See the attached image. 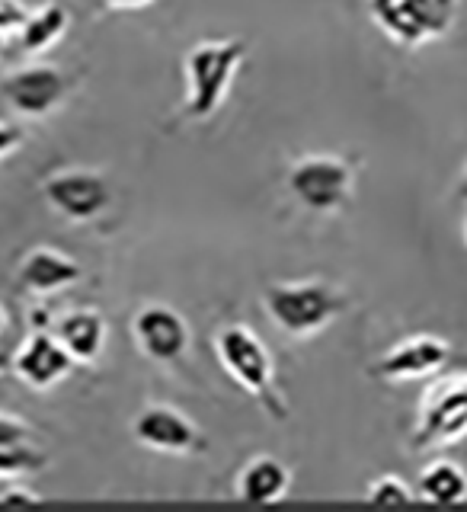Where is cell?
Returning <instances> with one entry per match:
<instances>
[{
  "label": "cell",
  "mask_w": 467,
  "mask_h": 512,
  "mask_svg": "<svg viewBox=\"0 0 467 512\" xmlns=\"http://www.w3.org/2000/svg\"><path fill=\"white\" fill-rule=\"evenodd\" d=\"M266 317L288 340H311L324 333L336 317L349 308V295L340 285L324 279L304 282H272L263 292Z\"/></svg>",
  "instance_id": "cell-1"
},
{
  "label": "cell",
  "mask_w": 467,
  "mask_h": 512,
  "mask_svg": "<svg viewBox=\"0 0 467 512\" xmlns=\"http://www.w3.org/2000/svg\"><path fill=\"white\" fill-rule=\"evenodd\" d=\"M247 58L244 39H208L192 45L183 58L186 100L183 116L189 122H208L224 106L234 84V74Z\"/></svg>",
  "instance_id": "cell-2"
},
{
  "label": "cell",
  "mask_w": 467,
  "mask_h": 512,
  "mask_svg": "<svg viewBox=\"0 0 467 512\" xmlns=\"http://www.w3.org/2000/svg\"><path fill=\"white\" fill-rule=\"evenodd\" d=\"M212 346H215V356H218L221 368L231 375L234 384H240V391H247L269 416L285 420L288 400L279 391L276 362H272V352L260 336H256L247 324H228L215 333Z\"/></svg>",
  "instance_id": "cell-3"
},
{
  "label": "cell",
  "mask_w": 467,
  "mask_h": 512,
  "mask_svg": "<svg viewBox=\"0 0 467 512\" xmlns=\"http://www.w3.org/2000/svg\"><path fill=\"white\" fill-rule=\"evenodd\" d=\"M365 7L384 39L400 48H423L455 29L461 0H365Z\"/></svg>",
  "instance_id": "cell-4"
},
{
  "label": "cell",
  "mask_w": 467,
  "mask_h": 512,
  "mask_svg": "<svg viewBox=\"0 0 467 512\" xmlns=\"http://www.w3.org/2000/svg\"><path fill=\"white\" fill-rule=\"evenodd\" d=\"M467 439V375L429 384L410 432L413 452H439Z\"/></svg>",
  "instance_id": "cell-5"
},
{
  "label": "cell",
  "mask_w": 467,
  "mask_h": 512,
  "mask_svg": "<svg viewBox=\"0 0 467 512\" xmlns=\"http://www.w3.org/2000/svg\"><path fill=\"white\" fill-rule=\"evenodd\" d=\"M288 196H292L304 212L314 215H336L352 202L356 192V173L352 164L336 154H308L288 167Z\"/></svg>",
  "instance_id": "cell-6"
},
{
  "label": "cell",
  "mask_w": 467,
  "mask_h": 512,
  "mask_svg": "<svg viewBox=\"0 0 467 512\" xmlns=\"http://www.w3.org/2000/svg\"><path fill=\"white\" fill-rule=\"evenodd\" d=\"M74 87L77 80L55 64H26L0 80V96L23 119H45L64 106Z\"/></svg>",
  "instance_id": "cell-7"
},
{
  "label": "cell",
  "mask_w": 467,
  "mask_h": 512,
  "mask_svg": "<svg viewBox=\"0 0 467 512\" xmlns=\"http://www.w3.org/2000/svg\"><path fill=\"white\" fill-rule=\"evenodd\" d=\"M42 199L55 215L68 218L74 224H87L106 215V208L112 205V189L100 170L68 167V170L45 176Z\"/></svg>",
  "instance_id": "cell-8"
},
{
  "label": "cell",
  "mask_w": 467,
  "mask_h": 512,
  "mask_svg": "<svg viewBox=\"0 0 467 512\" xmlns=\"http://www.w3.org/2000/svg\"><path fill=\"white\" fill-rule=\"evenodd\" d=\"M135 349L154 365H180L192 349L189 320L170 304H144L132 317Z\"/></svg>",
  "instance_id": "cell-9"
},
{
  "label": "cell",
  "mask_w": 467,
  "mask_h": 512,
  "mask_svg": "<svg viewBox=\"0 0 467 512\" xmlns=\"http://www.w3.org/2000/svg\"><path fill=\"white\" fill-rule=\"evenodd\" d=\"M132 436L138 445L160 455H202L208 448L202 429L170 404H148L138 410L132 420Z\"/></svg>",
  "instance_id": "cell-10"
},
{
  "label": "cell",
  "mask_w": 467,
  "mask_h": 512,
  "mask_svg": "<svg viewBox=\"0 0 467 512\" xmlns=\"http://www.w3.org/2000/svg\"><path fill=\"white\" fill-rule=\"evenodd\" d=\"M452 359V346L432 333H416L381 352V359L372 365V375L384 384H404V381H423L439 375L445 362Z\"/></svg>",
  "instance_id": "cell-11"
},
{
  "label": "cell",
  "mask_w": 467,
  "mask_h": 512,
  "mask_svg": "<svg viewBox=\"0 0 467 512\" xmlns=\"http://www.w3.org/2000/svg\"><path fill=\"white\" fill-rule=\"evenodd\" d=\"M13 375L20 378L29 391H52L74 372V359L68 349L58 343L52 330H32L20 349L13 352Z\"/></svg>",
  "instance_id": "cell-12"
},
{
  "label": "cell",
  "mask_w": 467,
  "mask_h": 512,
  "mask_svg": "<svg viewBox=\"0 0 467 512\" xmlns=\"http://www.w3.org/2000/svg\"><path fill=\"white\" fill-rule=\"evenodd\" d=\"M84 269L68 253L52 250V247H36L23 256L20 269H16V282L23 285V292L48 298L55 292H64L74 282H80Z\"/></svg>",
  "instance_id": "cell-13"
},
{
  "label": "cell",
  "mask_w": 467,
  "mask_h": 512,
  "mask_svg": "<svg viewBox=\"0 0 467 512\" xmlns=\"http://www.w3.org/2000/svg\"><path fill=\"white\" fill-rule=\"evenodd\" d=\"M52 333L58 336V343L68 349V356L77 365H96L106 349L109 340V327H106V317L93 308H74V311H64Z\"/></svg>",
  "instance_id": "cell-14"
},
{
  "label": "cell",
  "mask_w": 467,
  "mask_h": 512,
  "mask_svg": "<svg viewBox=\"0 0 467 512\" xmlns=\"http://www.w3.org/2000/svg\"><path fill=\"white\" fill-rule=\"evenodd\" d=\"M234 487L247 506H276L292 493V471L276 455H256L240 468Z\"/></svg>",
  "instance_id": "cell-15"
},
{
  "label": "cell",
  "mask_w": 467,
  "mask_h": 512,
  "mask_svg": "<svg viewBox=\"0 0 467 512\" xmlns=\"http://www.w3.org/2000/svg\"><path fill=\"white\" fill-rule=\"evenodd\" d=\"M71 26V13L64 10L61 4H45L39 10H29L23 26L13 32L16 42H20V48L26 55H42L48 52L52 45L61 42V36L68 32Z\"/></svg>",
  "instance_id": "cell-16"
},
{
  "label": "cell",
  "mask_w": 467,
  "mask_h": 512,
  "mask_svg": "<svg viewBox=\"0 0 467 512\" xmlns=\"http://www.w3.org/2000/svg\"><path fill=\"white\" fill-rule=\"evenodd\" d=\"M416 496L432 506H461L467 500V471L458 461H432L420 471Z\"/></svg>",
  "instance_id": "cell-17"
},
{
  "label": "cell",
  "mask_w": 467,
  "mask_h": 512,
  "mask_svg": "<svg viewBox=\"0 0 467 512\" xmlns=\"http://www.w3.org/2000/svg\"><path fill=\"white\" fill-rule=\"evenodd\" d=\"M48 464V455L32 448V442L23 445H0V480L4 477H26L39 474Z\"/></svg>",
  "instance_id": "cell-18"
},
{
  "label": "cell",
  "mask_w": 467,
  "mask_h": 512,
  "mask_svg": "<svg viewBox=\"0 0 467 512\" xmlns=\"http://www.w3.org/2000/svg\"><path fill=\"white\" fill-rule=\"evenodd\" d=\"M365 500L372 503V506H381V509H394V506H410V503H416V493L410 490L407 480H400L394 474H384V477H378V480H372V484H368Z\"/></svg>",
  "instance_id": "cell-19"
},
{
  "label": "cell",
  "mask_w": 467,
  "mask_h": 512,
  "mask_svg": "<svg viewBox=\"0 0 467 512\" xmlns=\"http://www.w3.org/2000/svg\"><path fill=\"white\" fill-rule=\"evenodd\" d=\"M32 439L29 423H23L20 416L0 410V445H23Z\"/></svg>",
  "instance_id": "cell-20"
},
{
  "label": "cell",
  "mask_w": 467,
  "mask_h": 512,
  "mask_svg": "<svg viewBox=\"0 0 467 512\" xmlns=\"http://www.w3.org/2000/svg\"><path fill=\"white\" fill-rule=\"evenodd\" d=\"M26 13H29V7L23 4V0H0V32H16L23 26V20H26Z\"/></svg>",
  "instance_id": "cell-21"
},
{
  "label": "cell",
  "mask_w": 467,
  "mask_h": 512,
  "mask_svg": "<svg viewBox=\"0 0 467 512\" xmlns=\"http://www.w3.org/2000/svg\"><path fill=\"white\" fill-rule=\"evenodd\" d=\"M26 141V132L16 122H0V160L10 157Z\"/></svg>",
  "instance_id": "cell-22"
},
{
  "label": "cell",
  "mask_w": 467,
  "mask_h": 512,
  "mask_svg": "<svg viewBox=\"0 0 467 512\" xmlns=\"http://www.w3.org/2000/svg\"><path fill=\"white\" fill-rule=\"evenodd\" d=\"M42 500L36 493H29L26 487H7L0 493V506H39Z\"/></svg>",
  "instance_id": "cell-23"
},
{
  "label": "cell",
  "mask_w": 467,
  "mask_h": 512,
  "mask_svg": "<svg viewBox=\"0 0 467 512\" xmlns=\"http://www.w3.org/2000/svg\"><path fill=\"white\" fill-rule=\"evenodd\" d=\"M109 10H138V7H151L157 0H103Z\"/></svg>",
  "instance_id": "cell-24"
},
{
  "label": "cell",
  "mask_w": 467,
  "mask_h": 512,
  "mask_svg": "<svg viewBox=\"0 0 467 512\" xmlns=\"http://www.w3.org/2000/svg\"><path fill=\"white\" fill-rule=\"evenodd\" d=\"M7 327H10V317H7V308H4V301H0V340H4Z\"/></svg>",
  "instance_id": "cell-25"
},
{
  "label": "cell",
  "mask_w": 467,
  "mask_h": 512,
  "mask_svg": "<svg viewBox=\"0 0 467 512\" xmlns=\"http://www.w3.org/2000/svg\"><path fill=\"white\" fill-rule=\"evenodd\" d=\"M7 48V32H0V52Z\"/></svg>",
  "instance_id": "cell-26"
},
{
  "label": "cell",
  "mask_w": 467,
  "mask_h": 512,
  "mask_svg": "<svg viewBox=\"0 0 467 512\" xmlns=\"http://www.w3.org/2000/svg\"><path fill=\"white\" fill-rule=\"evenodd\" d=\"M464 247H467V218H464Z\"/></svg>",
  "instance_id": "cell-27"
},
{
  "label": "cell",
  "mask_w": 467,
  "mask_h": 512,
  "mask_svg": "<svg viewBox=\"0 0 467 512\" xmlns=\"http://www.w3.org/2000/svg\"><path fill=\"white\" fill-rule=\"evenodd\" d=\"M464 183H467V170H464Z\"/></svg>",
  "instance_id": "cell-28"
}]
</instances>
